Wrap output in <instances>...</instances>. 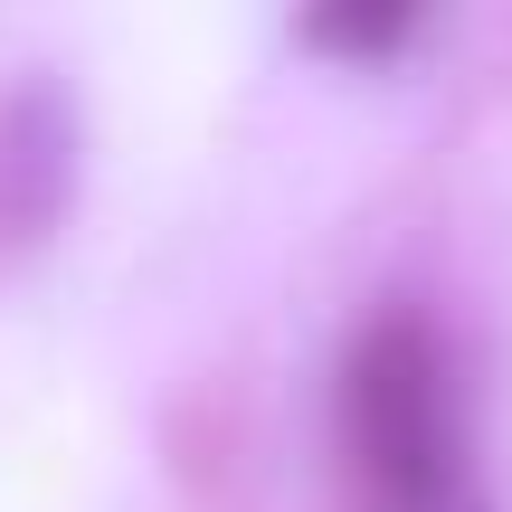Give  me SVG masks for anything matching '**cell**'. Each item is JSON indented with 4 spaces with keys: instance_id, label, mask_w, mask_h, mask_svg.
<instances>
[{
    "instance_id": "obj_4",
    "label": "cell",
    "mask_w": 512,
    "mask_h": 512,
    "mask_svg": "<svg viewBox=\"0 0 512 512\" xmlns=\"http://www.w3.org/2000/svg\"><path fill=\"white\" fill-rule=\"evenodd\" d=\"M446 512H484V503H475V494H465V503H446Z\"/></svg>"
},
{
    "instance_id": "obj_2",
    "label": "cell",
    "mask_w": 512,
    "mask_h": 512,
    "mask_svg": "<svg viewBox=\"0 0 512 512\" xmlns=\"http://www.w3.org/2000/svg\"><path fill=\"white\" fill-rule=\"evenodd\" d=\"M76 200V105L57 86L0 95V256L38 247Z\"/></svg>"
},
{
    "instance_id": "obj_3",
    "label": "cell",
    "mask_w": 512,
    "mask_h": 512,
    "mask_svg": "<svg viewBox=\"0 0 512 512\" xmlns=\"http://www.w3.org/2000/svg\"><path fill=\"white\" fill-rule=\"evenodd\" d=\"M418 38V10H313L304 19V48H332V57H380V48H408Z\"/></svg>"
},
{
    "instance_id": "obj_1",
    "label": "cell",
    "mask_w": 512,
    "mask_h": 512,
    "mask_svg": "<svg viewBox=\"0 0 512 512\" xmlns=\"http://www.w3.org/2000/svg\"><path fill=\"white\" fill-rule=\"evenodd\" d=\"M342 456L361 484V512H446L475 494L456 361L418 313H380L342 351Z\"/></svg>"
}]
</instances>
